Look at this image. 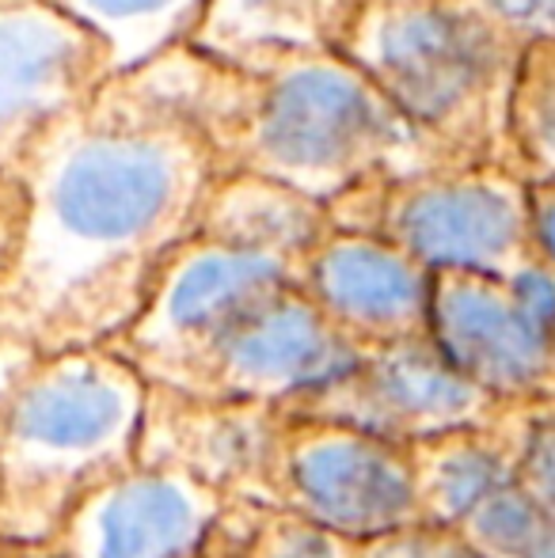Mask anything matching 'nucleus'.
<instances>
[{
  "instance_id": "nucleus-1",
  "label": "nucleus",
  "mask_w": 555,
  "mask_h": 558,
  "mask_svg": "<svg viewBox=\"0 0 555 558\" xmlns=\"http://www.w3.org/2000/svg\"><path fill=\"white\" fill-rule=\"evenodd\" d=\"M248 73L179 46L114 73L61 118L12 183L23 217L0 274V342L107 350L225 175Z\"/></svg>"
},
{
  "instance_id": "nucleus-16",
  "label": "nucleus",
  "mask_w": 555,
  "mask_h": 558,
  "mask_svg": "<svg viewBox=\"0 0 555 558\" xmlns=\"http://www.w3.org/2000/svg\"><path fill=\"white\" fill-rule=\"evenodd\" d=\"M324 206L255 175H221L209 186L194 232L281 258L301 270L304 255L327 232ZM301 278V274H297Z\"/></svg>"
},
{
  "instance_id": "nucleus-29",
  "label": "nucleus",
  "mask_w": 555,
  "mask_h": 558,
  "mask_svg": "<svg viewBox=\"0 0 555 558\" xmlns=\"http://www.w3.org/2000/svg\"><path fill=\"white\" fill-rule=\"evenodd\" d=\"M0 558H23V555H12V551H0Z\"/></svg>"
},
{
  "instance_id": "nucleus-5",
  "label": "nucleus",
  "mask_w": 555,
  "mask_h": 558,
  "mask_svg": "<svg viewBox=\"0 0 555 558\" xmlns=\"http://www.w3.org/2000/svg\"><path fill=\"white\" fill-rule=\"evenodd\" d=\"M327 225L400 247L430 274L506 278L533 255L529 186L491 163H442L373 179L324 206Z\"/></svg>"
},
{
  "instance_id": "nucleus-3",
  "label": "nucleus",
  "mask_w": 555,
  "mask_h": 558,
  "mask_svg": "<svg viewBox=\"0 0 555 558\" xmlns=\"http://www.w3.org/2000/svg\"><path fill=\"white\" fill-rule=\"evenodd\" d=\"M244 107L225 175L278 183L316 206L373 179L442 168V153L335 50H267L240 61Z\"/></svg>"
},
{
  "instance_id": "nucleus-15",
  "label": "nucleus",
  "mask_w": 555,
  "mask_h": 558,
  "mask_svg": "<svg viewBox=\"0 0 555 558\" xmlns=\"http://www.w3.org/2000/svg\"><path fill=\"white\" fill-rule=\"evenodd\" d=\"M419 524L457 529L487 494L514 483V403L487 426L453 429L408 448Z\"/></svg>"
},
{
  "instance_id": "nucleus-9",
  "label": "nucleus",
  "mask_w": 555,
  "mask_h": 558,
  "mask_svg": "<svg viewBox=\"0 0 555 558\" xmlns=\"http://www.w3.org/2000/svg\"><path fill=\"white\" fill-rule=\"evenodd\" d=\"M286 414L260 403L145 388L137 460L214 490L225 506L278 509V452Z\"/></svg>"
},
{
  "instance_id": "nucleus-24",
  "label": "nucleus",
  "mask_w": 555,
  "mask_h": 558,
  "mask_svg": "<svg viewBox=\"0 0 555 558\" xmlns=\"http://www.w3.org/2000/svg\"><path fill=\"white\" fill-rule=\"evenodd\" d=\"M506 289L514 293V301L536 319V324L552 327L555 331V266L529 258L514 274H506Z\"/></svg>"
},
{
  "instance_id": "nucleus-21",
  "label": "nucleus",
  "mask_w": 555,
  "mask_h": 558,
  "mask_svg": "<svg viewBox=\"0 0 555 558\" xmlns=\"http://www.w3.org/2000/svg\"><path fill=\"white\" fill-rule=\"evenodd\" d=\"M244 558H358V544L316 529L286 509H263L252 524Z\"/></svg>"
},
{
  "instance_id": "nucleus-7",
  "label": "nucleus",
  "mask_w": 555,
  "mask_h": 558,
  "mask_svg": "<svg viewBox=\"0 0 555 558\" xmlns=\"http://www.w3.org/2000/svg\"><path fill=\"white\" fill-rule=\"evenodd\" d=\"M278 509L350 544L411 529L419 513L408 448L335 422L289 418L278 452Z\"/></svg>"
},
{
  "instance_id": "nucleus-12",
  "label": "nucleus",
  "mask_w": 555,
  "mask_h": 558,
  "mask_svg": "<svg viewBox=\"0 0 555 558\" xmlns=\"http://www.w3.org/2000/svg\"><path fill=\"white\" fill-rule=\"evenodd\" d=\"M358 357L362 350L335 331L301 289L286 286L217 345L191 396L260 403L286 414L312 391L347 376Z\"/></svg>"
},
{
  "instance_id": "nucleus-13",
  "label": "nucleus",
  "mask_w": 555,
  "mask_h": 558,
  "mask_svg": "<svg viewBox=\"0 0 555 558\" xmlns=\"http://www.w3.org/2000/svg\"><path fill=\"white\" fill-rule=\"evenodd\" d=\"M434 274L400 247L362 232L327 228L304 255L297 289L358 350L422 338Z\"/></svg>"
},
{
  "instance_id": "nucleus-28",
  "label": "nucleus",
  "mask_w": 555,
  "mask_h": 558,
  "mask_svg": "<svg viewBox=\"0 0 555 558\" xmlns=\"http://www.w3.org/2000/svg\"><path fill=\"white\" fill-rule=\"evenodd\" d=\"M35 357V353H27V350H20V345H8V342H0V391L8 388V384L15 380V373H20L27 361Z\"/></svg>"
},
{
  "instance_id": "nucleus-27",
  "label": "nucleus",
  "mask_w": 555,
  "mask_h": 558,
  "mask_svg": "<svg viewBox=\"0 0 555 558\" xmlns=\"http://www.w3.org/2000/svg\"><path fill=\"white\" fill-rule=\"evenodd\" d=\"M20 217H23L20 186L12 179H0V274H4L8 258H12L15 235H20Z\"/></svg>"
},
{
  "instance_id": "nucleus-25",
  "label": "nucleus",
  "mask_w": 555,
  "mask_h": 558,
  "mask_svg": "<svg viewBox=\"0 0 555 558\" xmlns=\"http://www.w3.org/2000/svg\"><path fill=\"white\" fill-rule=\"evenodd\" d=\"M260 513L263 509L255 506H225L209 536L202 539V547L191 558H244L248 536H252V524Z\"/></svg>"
},
{
  "instance_id": "nucleus-17",
  "label": "nucleus",
  "mask_w": 555,
  "mask_h": 558,
  "mask_svg": "<svg viewBox=\"0 0 555 558\" xmlns=\"http://www.w3.org/2000/svg\"><path fill=\"white\" fill-rule=\"evenodd\" d=\"M354 0H206L191 50L225 65L267 50H331Z\"/></svg>"
},
{
  "instance_id": "nucleus-11",
  "label": "nucleus",
  "mask_w": 555,
  "mask_h": 558,
  "mask_svg": "<svg viewBox=\"0 0 555 558\" xmlns=\"http://www.w3.org/2000/svg\"><path fill=\"white\" fill-rule=\"evenodd\" d=\"M426 338L495 403L555 399V331L514 301L503 278L434 274Z\"/></svg>"
},
{
  "instance_id": "nucleus-22",
  "label": "nucleus",
  "mask_w": 555,
  "mask_h": 558,
  "mask_svg": "<svg viewBox=\"0 0 555 558\" xmlns=\"http://www.w3.org/2000/svg\"><path fill=\"white\" fill-rule=\"evenodd\" d=\"M358 558H475L453 529L411 524L370 544H358Z\"/></svg>"
},
{
  "instance_id": "nucleus-20",
  "label": "nucleus",
  "mask_w": 555,
  "mask_h": 558,
  "mask_svg": "<svg viewBox=\"0 0 555 558\" xmlns=\"http://www.w3.org/2000/svg\"><path fill=\"white\" fill-rule=\"evenodd\" d=\"M453 532L475 558H555V509L514 483L487 494Z\"/></svg>"
},
{
  "instance_id": "nucleus-19",
  "label": "nucleus",
  "mask_w": 555,
  "mask_h": 558,
  "mask_svg": "<svg viewBox=\"0 0 555 558\" xmlns=\"http://www.w3.org/2000/svg\"><path fill=\"white\" fill-rule=\"evenodd\" d=\"M510 171L526 186L555 183V43H533L506 107Z\"/></svg>"
},
{
  "instance_id": "nucleus-2",
  "label": "nucleus",
  "mask_w": 555,
  "mask_h": 558,
  "mask_svg": "<svg viewBox=\"0 0 555 558\" xmlns=\"http://www.w3.org/2000/svg\"><path fill=\"white\" fill-rule=\"evenodd\" d=\"M145 384L111 350L31 357L0 391V551L50 558L88 494L137 460Z\"/></svg>"
},
{
  "instance_id": "nucleus-23",
  "label": "nucleus",
  "mask_w": 555,
  "mask_h": 558,
  "mask_svg": "<svg viewBox=\"0 0 555 558\" xmlns=\"http://www.w3.org/2000/svg\"><path fill=\"white\" fill-rule=\"evenodd\" d=\"M521 46L555 43V0H468Z\"/></svg>"
},
{
  "instance_id": "nucleus-26",
  "label": "nucleus",
  "mask_w": 555,
  "mask_h": 558,
  "mask_svg": "<svg viewBox=\"0 0 555 558\" xmlns=\"http://www.w3.org/2000/svg\"><path fill=\"white\" fill-rule=\"evenodd\" d=\"M552 209H555V183L529 186V240H533V255L541 258V263L555 266Z\"/></svg>"
},
{
  "instance_id": "nucleus-14",
  "label": "nucleus",
  "mask_w": 555,
  "mask_h": 558,
  "mask_svg": "<svg viewBox=\"0 0 555 558\" xmlns=\"http://www.w3.org/2000/svg\"><path fill=\"white\" fill-rule=\"evenodd\" d=\"M221 509L206 486L134 463L81 501L50 558H191Z\"/></svg>"
},
{
  "instance_id": "nucleus-8",
  "label": "nucleus",
  "mask_w": 555,
  "mask_h": 558,
  "mask_svg": "<svg viewBox=\"0 0 555 558\" xmlns=\"http://www.w3.org/2000/svg\"><path fill=\"white\" fill-rule=\"evenodd\" d=\"M498 407L503 403L472 388L422 335L362 350L347 376L312 391L286 414L335 422V426H350L388 445L411 448L430 437L453 434V429L487 426Z\"/></svg>"
},
{
  "instance_id": "nucleus-18",
  "label": "nucleus",
  "mask_w": 555,
  "mask_h": 558,
  "mask_svg": "<svg viewBox=\"0 0 555 558\" xmlns=\"http://www.w3.org/2000/svg\"><path fill=\"white\" fill-rule=\"evenodd\" d=\"M107 50L111 73H130L179 46H191L206 0H46Z\"/></svg>"
},
{
  "instance_id": "nucleus-10",
  "label": "nucleus",
  "mask_w": 555,
  "mask_h": 558,
  "mask_svg": "<svg viewBox=\"0 0 555 558\" xmlns=\"http://www.w3.org/2000/svg\"><path fill=\"white\" fill-rule=\"evenodd\" d=\"M107 50L46 0H0V179L111 81Z\"/></svg>"
},
{
  "instance_id": "nucleus-4",
  "label": "nucleus",
  "mask_w": 555,
  "mask_h": 558,
  "mask_svg": "<svg viewBox=\"0 0 555 558\" xmlns=\"http://www.w3.org/2000/svg\"><path fill=\"white\" fill-rule=\"evenodd\" d=\"M331 50L445 163L510 171L506 107L529 46L495 27L480 8L468 0H354Z\"/></svg>"
},
{
  "instance_id": "nucleus-6",
  "label": "nucleus",
  "mask_w": 555,
  "mask_h": 558,
  "mask_svg": "<svg viewBox=\"0 0 555 558\" xmlns=\"http://www.w3.org/2000/svg\"><path fill=\"white\" fill-rule=\"evenodd\" d=\"M297 266L194 232L156 274L137 319L107 350L145 388L191 396L209 357L267 296L297 286Z\"/></svg>"
}]
</instances>
